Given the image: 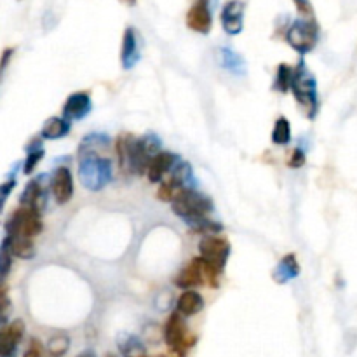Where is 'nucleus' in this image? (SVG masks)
I'll list each match as a JSON object with an SVG mask.
<instances>
[{
  "label": "nucleus",
  "instance_id": "f257e3e1",
  "mask_svg": "<svg viewBox=\"0 0 357 357\" xmlns=\"http://www.w3.org/2000/svg\"><path fill=\"white\" fill-rule=\"evenodd\" d=\"M112 140L107 134L84 136L78 145V180L89 192H100L112 182Z\"/></svg>",
  "mask_w": 357,
  "mask_h": 357
},
{
  "label": "nucleus",
  "instance_id": "f03ea898",
  "mask_svg": "<svg viewBox=\"0 0 357 357\" xmlns=\"http://www.w3.org/2000/svg\"><path fill=\"white\" fill-rule=\"evenodd\" d=\"M162 143L157 134H145L142 138H134L131 134H120L116 143L119 162L124 169L134 175H147L153 157L159 155Z\"/></svg>",
  "mask_w": 357,
  "mask_h": 357
},
{
  "label": "nucleus",
  "instance_id": "7ed1b4c3",
  "mask_svg": "<svg viewBox=\"0 0 357 357\" xmlns=\"http://www.w3.org/2000/svg\"><path fill=\"white\" fill-rule=\"evenodd\" d=\"M294 100L298 101L303 112L309 119H314L319 112V96H317V82L316 77L309 72L303 61L294 67L293 82H291Z\"/></svg>",
  "mask_w": 357,
  "mask_h": 357
},
{
  "label": "nucleus",
  "instance_id": "20e7f679",
  "mask_svg": "<svg viewBox=\"0 0 357 357\" xmlns=\"http://www.w3.org/2000/svg\"><path fill=\"white\" fill-rule=\"evenodd\" d=\"M171 206L175 215L185 219V224L190 225V227L201 221V219L208 218L209 213L213 211L211 199L202 192H197L195 188L185 190Z\"/></svg>",
  "mask_w": 357,
  "mask_h": 357
},
{
  "label": "nucleus",
  "instance_id": "39448f33",
  "mask_svg": "<svg viewBox=\"0 0 357 357\" xmlns=\"http://www.w3.org/2000/svg\"><path fill=\"white\" fill-rule=\"evenodd\" d=\"M218 276L219 270H216V268L213 267L211 263H208L204 258H194V260H190V263L176 276L175 284L185 291L194 290V288L197 286L218 288Z\"/></svg>",
  "mask_w": 357,
  "mask_h": 357
},
{
  "label": "nucleus",
  "instance_id": "423d86ee",
  "mask_svg": "<svg viewBox=\"0 0 357 357\" xmlns=\"http://www.w3.org/2000/svg\"><path fill=\"white\" fill-rule=\"evenodd\" d=\"M286 41L298 54H307L319 42V25L314 18L294 19L286 32Z\"/></svg>",
  "mask_w": 357,
  "mask_h": 357
},
{
  "label": "nucleus",
  "instance_id": "0eeeda50",
  "mask_svg": "<svg viewBox=\"0 0 357 357\" xmlns=\"http://www.w3.org/2000/svg\"><path fill=\"white\" fill-rule=\"evenodd\" d=\"M195 185V176L190 164L182 160L175 168V171L164 180L159 186V192H157V197L164 202H175L180 195L185 192V190L194 188Z\"/></svg>",
  "mask_w": 357,
  "mask_h": 357
},
{
  "label": "nucleus",
  "instance_id": "6e6552de",
  "mask_svg": "<svg viewBox=\"0 0 357 357\" xmlns=\"http://www.w3.org/2000/svg\"><path fill=\"white\" fill-rule=\"evenodd\" d=\"M164 340L168 343L169 349L176 354L178 357H185L186 350L192 349L197 342L192 333L186 329V324L183 321L182 314L176 310L169 316V319L166 321V326H164Z\"/></svg>",
  "mask_w": 357,
  "mask_h": 357
},
{
  "label": "nucleus",
  "instance_id": "1a4fd4ad",
  "mask_svg": "<svg viewBox=\"0 0 357 357\" xmlns=\"http://www.w3.org/2000/svg\"><path fill=\"white\" fill-rule=\"evenodd\" d=\"M6 232H8L9 237H35L42 232L41 213L21 206L6 221Z\"/></svg>",
  "mask_w": 357,
  "mask_h": 357
},
{
  "label": "nucleus",
  "instance_id": "9d476101",
  "mask_svg": "<svg viewBox=\"0 0 357 357\" xmlns=\"http://www.w3.org/2000/svg\"><path fill=\"white\" fill-rule=\"evenodd\" d=\"M230 242L219 235H206L199 242L201 258H204L208 263H211L216 270H224L230 257Z\"/></svg>",
  "mask_w": 357,
  "mask_h": 357
},
{
  "label": "nucleus",
  "instance_id": "9b49d317",
  "mask_svg": "<svg viewBox=\"0 0 357 357\" xmlns=\"http://www.w3.org/2000/svg\"><path fill=\"white\" fill-rule=\"evenodd\" d=\"M45 180H47V175H41L26 183L21 197H19V204L39 213L44 211L47 206V182Z\"/></svg>",
  "mask_w": 357,
  "mask_h": 357
},
{
  "label": "nucleus",
  "instance_id": "f8f14e48",
  "mask_svg": "<svg viewBox=\"0 0 357 357\" xmlns=\"http://www.w3.org/2000/svg\"><path fill=\"white\" fill-rule=\"evenodd\" d=\"M186 26L197 34L208 35L213 26V14L209 0H195L186 12Z\"/></svg>",
  "mask_w": 357,
  "mask_h": 357
},
{
  "label": "nucleus",
  "instance_id": "ddd939ff",
  "mask_svg": "<svg viewBox=\"0 0 357 357\" xmlns=\"http://www.w3.org/2000/svg\"><path fill=\"white\" fill-rule=\"evenodd\" d=\"M49 188L58 204H67L74 197V180H72V173L67 166H60L54 169L52 178L49 180Z\"/></svg>",
  "mask_w": 357,
  "mask_h": 357
},
{
  "label": "nucleus",
  "instance_id": "4468645a",
  "mask_svg": "<svg viewBox=\"0 0 357 357\" xmlns=\"http://www.w3.org/2000/svg\"><path fill=\"white\" fill-rule=\"evenodd\" d=\"M244 0H228L221 9V26L228 35H239L244 28Z\"/></svg>",
  "mask_w": 357,
  "mask_h": 357
},
{
  "label": "nucleus",
  "instance_id": "2eb2a0df",
  "mask_svg": "<svg viewBox=\"0 0 357 357\" xmlns=\"http://www.w3.org/2000/svg\"><path fill=\"white\" fill-rule=\"evenodd\" d=\"M180 162H182V157L176 155V153L160 152L159 155L153 157V160L150 162L147 176H149V180L152 183H162L164 180L175 171V168Z\"/></svg>",
  "mask_w": 357,
  "mask_h": 357
},
{
  "label": "nucleus",
  "instance_id": "dca6fc26",
  "mask_svg": "<svg viewBox=\"0 0 357 357\" xmlns=\"http://www.w3.org/2000/svg\"><path fill=\"white\" fill-rule=\"evenodd\" d=\"M93 110V101H91V94L87 91H77V93L70 94L63 105V117L67 120H82L87 117Z\"/></svg>",
  "mask_w": 357,
  "mask_h": 357
},
{
  "label": "nucleus",
  "instance_id": "f3484780",
  "mask_svg": "<svg viewBox=\"0 0 357 357\" xmlns=\"http://www.w3.org/2000/svg\"><path fill=\"white\" fill-rule=\"evenodd\" d=\"M23 335H25V323L21 319H14L8 327H4L0 338V357H16V349Z\"/></svg>",
  "mask_w": 357,
  "mask_h": 357
},
{
  "label": "nucleus",
  "instance_id": "a211bd4d",
  "mask_svg": "<svg viewBox=\"0 0 357 357\" xmlns=\"http://www.w3.org/2000/svg\"><path fill=\"white\" fill-rule=\"evenodd\" d=\"M142 54H140L138 35L133 26H127L122 35V47H120V63L124 70H131L134 65L138 63Z\"/></svg>",
  "mask_w": 357,
  "mask_h": 357
},
{
  "label": "nucleus",
  "instance_id": "6ab92c4d",
  "mask_svg": "<svg viewBox=\"0 0 357 357\" xmlns=\"http://www.w3.org/2000/svg\"><path fill=\"white\" fill-rule=\"evenodd\" d=\"M218 61L219 65H221V68L230 72L232 75H237V77H242V75H246V72H248V65H246L244 58L230 47L218 49Z\"/></svg>",
  "mask_w": 357,
  "mask_h": 357
},
{
  "label": "nucleus",
  "instance_id": "aec40b11",
  "mask_svg": "<svg viewBox=\"0 0 357 357\" xmlns=\"http://www.w3.org/2000/svg\"><path fill=\"white\" fill-rule=\"evenodd\" d=\"M298 276H300V263L296 260V255L290 253L281 258L276 270H274V281L279 284H286L290 281L296 279Z\"/></svg>",
  "mask_w": 357,
  "mask_h": 357
},
{
  "label": "nucleus",
  "instance_id": "412c9836",
  "mask_svg": "<svg viewBox=\"0 0 357 357\" xmlns=\"http://www.w3.org/2000/svg\"><path fill=\"white\" fill-rule=\"evenodd\" d=\"M176 309L182 316H195L204 309V298L194 290L183 291L176 301Z\"/></svg>",
  "mask_w": 357,
  "mask_h": 357
},
{
  "label": "nucleus",
  "instance_id": "4be33fe9",
  "mask_svg": "<svg viewBox=\"0 0 357 357\" xmlns=\"http://www.w3.org/2000/svg\"><path fill=\"white\" fill-rule=\"evenodd\" d=\"M70 129V120H67L65 117H49L44 122V126H42L41 136L44 140H60L67 136Z\"/></svg>",
  "mask_w": 357,
  "mask_h": 357
},
{
  "label": "nucleus",
  "instance_id": "5701e85b",
  "mask_svg": "<svg viewBox=\"0 0 357 357\" xmlns=\"http://www.w3.org/2000/svg\"><path fill=\"white\" fill-rule=\"evenodd\" d=\"M9 244H11L12 255L21 258V260H30V258L35 257V246L34 242H32V239L9 237Z\"/></svg>",
  "mask_w": 357,
  "mask_h": 357
},
{
  "label": "nucleus",
  "instance_id": "b1692460",
  "mask_svg": "<svg viewBox=\"0 0 357 357\" xmlns=\"http://www.w3.org/2000/svg\"><path fill=\"white\" fill-rule=\"evenodd\" d=\"M28 155H26L25 162H23V173L25 175H32L34 169L37 168V164L44 159V147H42L41 140H35L28 145Z\"/></svg>",
  "mask_w": 357,
  "mask_h": 357
},
{
  "label": "nucleus",
  "instance_id": "393cba45",
  "mask_svg": "<svg viewBox=\"0 0 357 357\" xmlns=\"http://www.w3.org/2000/svg\"><path fill=\"white\" fill-rule=\"evenodd\" d=\"M294 67H290L286 63H281L276 72V82H274V89L279 93H288L291 89V82H293Z\"/></svg>",
  "mask_w": 357,
  "mask_h": 357
},
{
  "label": "nucleus",
  "instance_id": "a878e982",
  "mask_svg": "<svg viewBox=\"0 0 357 357\" xmlns=\"http://www.w3.org/2000/svg\"><path fill=\"white\" fill-rule=\"evenodd\" d=\"M272 142L276 145H288L291 142V124L286 117H279L272 129Z\"/></svg>",
  "mask_w": 357,
  "mask_h": 357
},
{
  "label": "nucleus",
  "instance_id": "bb28decb",
  "mask_svg": "<svg viewBox=\"0 0 357 357\" xmlns=\"http://www.w3.org/2000/svg\"><path fill=\"white\" fill-rule=\"evenodd\" d=\"M119 347L122 350L124 357H134L140 354H145V347L140 342V338L133 335H122L119 338Z\"/></svg>",
  "mask_w": 357,
  "mask_h": 357
},
{
  "label": "nucleus",
  "instance_id": "cd10ccee",
  "mask_svg": "<svg viewBox=\"0 0 357 357\" xmlns=\"http://www.w3.org/2000/svg\"><path fill=\"white\" fill-rule=\"evenodd\" d=\"M12 251H11V244H9V237L6 235L4 241H2V246H0V276L2 279H6L12 267Z\"/></svg>",
  "mask_w": 357,
  "mask_h": 357
},
{
  "label": "nucleus",
  "instance_id": "c85d7f7f",
  "mask_svg": "<svg viewBox=\"0 0 357 357\" xmlns=\"http://www.w3.org/2000/svg\"><path fill=\"white\" fill-rule=\"evenodd\" d=\"M68 345H70V340L65 335H60L49 342V350H51V354H54V356H61V354L67 352Z\"/></svg>",
  "mask_w": 357,
  "mask_h": 357
},
{
  "label": "nucleus",
  "instance_id": "c756f323",
  "mask_svg": "<svg viewBox=\"0 0 357 357\" xmlns=\"http://www.w3.org/2000/svg\"><path fill=\"white\" fill-rule=\"evenodd\" d=\"M305 160H307L305 152L300 149H294V150H291L290 159H288V166L293 169H298V168H301V166H305Z\"/></svg>",
  "mask_w": 357,
  "mask_h": 357
},
{
  "label": "nucleus",
  "instance_id": "7c9ffc66",
  "mask_svg": "<svg viewBox=\"0 0 357 357\" xmlns=\"http://www.w3.org/2000/svg\"><path fill=\"white\" fill-rule=\"evenodd\" d=\"M293 2L300 14L307 16V18H314V9L312 4H310V0H293Z\"/></svg>",
  "mask_w": 357,
  "mask_h": 357
},
{
  "label": "nucleus",
  "instance_id": "2f4dec72",
  "mask_svg": "<svg viewBox=\"0 0 357 357\" xmlns=\"http://www.w3.org/2000/svg\"><path fill=\"white\" fill-rule=\"evenodd\" d=\"M16 186V178H8L4 183H2V186H0V195H2V206L6 204V201H8L9 194H11V190Z\"/></svg>",
  "mask_w": 357,
  "mask_h": 357
},
{
  "label": "nucleus",
  "instance_id": "473e14b6",
  "mask_svg": "<svg viewBox=\"0 0 357 357\" xmlns=\"http://www.w3.org/2000/svg\"><path fill=\"white\" fill-rule=\"evenodd\" d=\"M23 357H42V345L37 342V340H32L30 342V347H28V350L25 352V356Z\"/></svg>",
  "mask_w": 357,
  "mask_h": 357
},
{
  "label": "nucleus",
  "instance_id": "72a5a7b5",
  "mask_svg": "<svg viewBox=\"0 0 357 357\" xmlns=\"http://www.w3.org/2000/svg\"><path fill=\"white\" fill-rule=\"evenodd\" d=\"M12 56H14V49H12V47L4 49V52H2V63H0V67H2V70H6V68H8L9 60H11Z\"/></svg>",
  "mask_w": 357,
  "mask_h": 357
},
{
  "label": "nucleus",
  "instance_id": "f704fd0d",
  "mask_svg": "<svg viewBox=\"0 0 357 357\" xmlns=\"http://www.w3.org/2000/svg\"><path fill=\"white\" fill-rule=\"evenodd\" d=\"M120 2H124V4H127V6L136 4V0H120Z\"/></svg>",
  "mask_w": 357,
  "mask_h": 357
},
{
  "label": "nucleus",
  "instance_id": "c9c22d12",
  "mask_svg": "<svg viewBox=\"0 0 357 357\" xmlns=\"http://www.w3.org/2000/svg\"><path fill=\"white\" fill-rule=\"evenodd\" d=\"M159 357H166V356H159Z\"/></svg>",
  "mask_w": 357,
  "mask_h": 357
}]
</instances>
